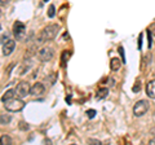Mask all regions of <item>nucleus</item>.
Segmentation results:
<instances>
[{
    "mask_svg": "<svg viewBox=\"0 0 155 145\" xmlns=\"http://www.w3.org/2000/svg\"><path fill=\"white\" fill-rule=\"evenodd\" d=\"M9 39H8V35H7V34H5V35H2V36H0V42H2V43H5V42H8Z\"/></svg>",
    "mask_w": 155,
    "mask_h": 145,
    "instance_id": "6ab92c4d",
    "label": "nucleus"
},
{
    "mask_svg": "<svg viewBox=\"0 0 155 145\" xmlns=\"http://www.w3.org/2000/svg\"><path fill=\"white\" fill-rule=\"evenodd\" d=\"M149 31H150V32H151V34H153V35L155 36V23H153V25H151V26H150V29H149Z\"/></svg>",
    "mask_w": 155,
    "mask_h": 145,
    "instance_id": "aec40b11",
    "label": "nucleus"
},
{
    "mask_svg": "<svg viewBox=\"0 0 155 145\" xmlns=\"http://www.w3.org/2000/svg\"><path fill=\"white\" fill-rule=\"evenodd\" d=\"M147 110H149V103L146 100H140L133 106V114L136 117H142V115L147 113Z\"/></svg>",
    "mask_w": 155,
    "mask_h": 145,
    "instance_id": "20e7f679",
    "label": "nucleus"
},
{
    "mask_svg": "<svg viewBox=\"0 0 155 145\" xmlns=\"http://www.w3.org/2000/svg\"><path fill=\"white\" fill-rule=\"evenodd\" d=\"M120 66H122V60L120 59H111L110 61V69L113 70V71H116V70H119L120 69Z\"/></svg>",
    "mask_w": 155,
    "mask_h": 145,
    "instance_id": "9d476101",
    "label": "nucleus"
},
{
    "mask_svg": "<svg viewBox=\"0 0 155 145\" xmlns=\"http://www.w3.org/2000/svg\"><path fill=\"white\" fill-rule=\"evenodd\" d=\"M18 127H19V130H21V131H27V130L30 128V126H28L26 122H19V123H18Z\"/></svg>",
    "mask_w": 155,
    "mask_h": 145,
    "instance_id": "dca6fc26",
    "label": "nucleus"
},
{
    "mask_svg": "<svg viewBox=\"0 0 155 145\" xmlns=\"http://www.w3.org/2000/svg\"><path fill=\"white\" fill-rule=\"evenodd\" d=\"M0 16H2V11H0Z\"/></svg>",
    "mask_w": 155,
    "mask_h": 145,
    "instance_id": "5701e85b",
    "label": "nucleus"
},
{
    "mask_svg": "<svg viewBox=\"0 0 155 145\" xmlns=\"http://www.w3.org/2000/svg\"><path fill=\"white\" fill-rule=\"evenodd\" d=\"M146 93L150 99H155V79L150 80L146 84Z\"/></svg>",
    "mask_w": 155,
    "mask_h": 145,
    "instance_id": "1a4fd4ad",
    "label": "nucleus"
},
{
    "mask_svg": "<svg viewBox=\"0 0 155 145\" xmlns=\"http://www.w3.org/2000/svg\"><path fill=\"white\" fill-rule=\"evenodd\" d=\"M44 2H48V0H44Z\"/></svg>",
    "mask_w": 155,
    "mask_h": 145,
    "instance_id": "393cba45",
    "label": "nucleus"
},
{
    "mask_svg": "<svg viewBox=\"0 0 155 145\" xmlns=\"http://www.w3.org/2000/svg\"><path fill=\"white\" fill-rule=\"evenodd\" d=\"M58 31H60V26L56 25V23H52V25H48L47 27H44L43 30L38 34L36 36V43L38 44H41L44 42L52 40L57 36Z\"/></svg>",
    "mask_w": 155,
    "mask_h": 145,
    "instance_id": "f257e3e1",
    "label": "nucleus"
},
{
    "mask_svg": "<svg viewBox=\"0 0 155 145\" xmlns=\"http://www.w3.org/2000/svg\"><path fill=\"white\" fill-rule=\"evenodd\" d=\"M13 141H12V137L8 136V135H3L2 137H0V144L3 145H11Z\"/></svg>",
    "mask_w": 155,
    "mask_h": 145,
    "instance_id": "4468645a",
    "label": "nucleus"
},
{
    "mask_svg": "<svg viewBox=\"0 0 155 145\" xmlns=\"http://www.w3.org/2000/svg\"><path fill=\"white\" fill-rule=\"evenodd\" d=\"M150 144H155V139L154 140H150Z\"/></svg>",
    "mask_w": 155,
    "mask_h": 145,
    "instance_id": "4be33fe9",
    "label": "nucleus"
},
{
    "mask_svg": "<svg viewBox=\"0 0 155 145\" xmlns=\"http://www.w3.org/2000/svg\"><path fill=\"white\" fill-rule=\"evenodd\" d=\"M4 106H5V109L8 112H13V113H17V112H21V110L25 108V103H23V100L21 97H13L11 100H8L4 103Z\"/></svg>",
    "mask_w": 155,
    "mask_h": 145,
    "instance_id": "f03ea898",
    "label": "nucleus"
},
{
    "mask_svg": "<svg viewBox=\"0 0 155 145\" xmlns=\"http://www.w3.org/2000/svg\"><path fill=\"white\" fill-rule=\"evenodd\" d=\"M107 95H109V88H105V87H102V88H98V91H97L96 99L102 100V99H105Z\"/></svg>",
    "mask_w": 155,
    "mask_h": 145,
    "instance_id": "9b49d317",
    "label": "nucleus"
},
{
    "mask_svg": "<svg viewBox=\"0 0 155 145\" xmlns=\"http://www.w3.org/2000/svg\"><path fill=\"white\" fill-rule=\"evenodd\" d=\"M138 89H141V83L137 80V82H136V86L133 87V92H137Z\"/></svg>",
    "mask_w": 155,
    "mask_h": 145,
    "instance_id": "a211bd4d",
    "label": "nucleus"
},
{
    "mask_svg": "<svg viewBox=\"0 0 155 145\" xmlns=\"http://www.w3.org/2000/svg\"><path fill=\"white\" fill-rule=\"evenodd\" d=\"M87 115H88L89 118H94V115H96V110H93V109H89L88 112H87Z\"/></svg>",
    "mask_w": 155,
    "mask_h": 145,
    "instance_id": "f3484780",
    "label": "nucleus"
},
{
    "mask_svg": "<svg viewBox=\"0 0 155 145\" xmlns=\"http://www.w3.org/2000/svg\"><path fill=\"white\" fill-rule=\"evenodd\" d=\"M14 48H16V42L12 40V39H9L8 42L4 43V46H3V55L4 56L12 55V52L14 51Z\"/></svg>",
    "mask_w": 155,
    "mask_h": 145,
    "instance_id": "0eeeda50",
    "label": "nucleus"
},
{
    "mask_svg": "<svg viewBox=\"0 0 155 145\" xmlns=\"http://www.w3.org/2000/svg\"><path fill=\"white\" fill-rule=\"evenodd\" d=\"M30 89L31 87L30 84H28V82H19V83L16 86V96H18V97H26L27 95H30Z\"/></svg>",
    "mask_w": 155,
    "mask_h": 145,
    "instance_id": "39448f33",
    "label": "nucleus"
},
{
    "mask_svg": "<svg viewBox=\"0 0 155 145\" xmlns=\"http://www.w3.org/2000/svg\"><path fill=\"white\" fill-rule=\"evenodd\" d=\"M14 96H16V91H14V89H8L7 92L2 96V101H3V103H5V101L13 99Z\"/></svg>",
    "mask_w": 155,
    "mask_h": 145,
    "instance_id": "f8f14e48",
    "label": "nucleus"
},
{
    "mask_svg": "<svg viewBox=\"0 0 155 145\" xmlns=\"http://www.w3.org/2000/svg\"><path fill=\"white\" fill-rule=\"evenodd\" d=\"M9 3V0H0V5H7Z\"/></svg>",
    "mask_w": 155,
    "mask_h": 145,
    "instance_id": "412c9836",
    "label": "nucleus"
},
{
    "mask_svg": "<svg viewBox=\"0 0 155 145\" xmlns=\"http://www.w3.org/2000/svg\"><path fill=\"white\" fill-rule=\"evenodd\" d=\"M44 92H45V87L41 83H35L30 89V95L32 96H41Z\"/></svg>",
    "mask_w": 155,
    "mask_h": 145,
    "instance_id": "6e6552de",
    "label": "nucleus"
},
{
    "mask_svg": "<svg viewBox=\"0 0 155 145\" xmlns=\"http://www.w3.org/2000/svg\"><path fill=\"white\" fill-rule=\"evenodd\" d=\"M56 14V7L54 5H49V8H48V17L49 18H53Z\"/></svg>",
    "mask_w": 155,
    "mask_h": 145,
    "instance_id": "2eb2a0df",
    "label": "nucleus"
},
{
    "mask_svg": "<svg viewBox=\"0 0 155 145\" xmlns=\"http://www.w3.org/2000/svg\"><path fill=\"white\" fill-rule=\"evenodd\" d=\"M53 56H54V51H53V48H51V47H44V48H41V49L39 51V53H38L39 60L43 61V62L51 61V60L53 59Z\"/></svg>",
    "mask_w": 155,
    "mask_h": 145,
    "instance_id": "423d86ee",
    "label": "nucleus"
},
{
    "mask_svg": "<svg viewBox=\"0 0 155 145\" xmlns=\"http://www.w3.org/2000/svg\"><path fill=\"white\" fill-rule=\"evenodd\" d=\"M0 30H2V25H0Z\"/></svg>",
    "mask_w": 155,
    "mask_h": 145,
    "instance_id": "b1692460",
    "label": "nucleus"
},
{
    "mask_svg": "<svg viewBox=\"0 0 155 145\" xmlns=\"http://www.w3.org/2000/svg\"><path fill=\"white\" fill-rule=\"evenodd\" d=\"M13 34L17 40H23L26 36V25L21 21H16L13 23Z\"/></svg>",
    "mask_w": 155,
    "mask_h": 145,
    "instance_id": "7ed1b4c3",
    "label": "nucleus"
},
{
    "mask_svg": "<svg viewBox=\"0 0 155 145\" xmlns=\"http://www.w3.org/2000/svg\"><path fill=\"white\" fill-rule=\"evenodd\" d=\"M11 120H12V115L11 114H8V113H3V114H0V123L2 124H9L11 123Z\"/></svg>",
    "mask_w": 155,
    "mask_h": 145,
    "instance_id": "ddd939ff",
    "label": "nucleus"
}]
</instances>
